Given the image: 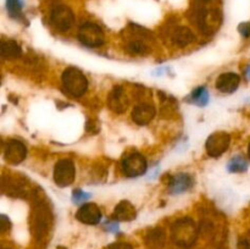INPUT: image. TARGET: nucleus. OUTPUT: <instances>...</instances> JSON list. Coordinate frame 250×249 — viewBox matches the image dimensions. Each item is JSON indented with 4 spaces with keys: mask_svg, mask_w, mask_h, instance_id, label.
Returning <instances> with one entry per match:
<instances>
[{
    "mask_svg": "<svg viewBox=\"0 0 250 249\" xmlns=\"http://www.w3.org/2000/svg\"><path fill=\"white\" fill-rule=\"evenodd\" d=\"M32 215V231L38 243H43L49 237L53 227V214L49 205L37 194Z\"/></svg>",
    "mask_w": 250,
    "mask_h": 249,
    "instance_id": "f257e3e1",
    "label": "nucleus"
},
{
    "mask_svg": "<svg viewBox=\"0 0 250 249\" xmlns=\"http://www.w3.org/2000/svg\"><path fill=\"white\" fill-rule=\"evenodd\" d=\"M199 233L198 225L190 217L176 220L171 226V239L177 246L189 248L195 243Z\"/></svg>",
    "mask_w": 250,
    "mask_h": 249,
    "instance_id": "f03ea898",
    "label": "nucleus"
},
{
    "mask_svg": "<svg viewBox=\"0 0 250 249\" xmlns=\"http://www.w3.org/2000/svg\"><path fill=\"white\" fill-rule=\"evenodd\" d=\"M62 85L66 93L75 98H80L87 92L88 80L80 68L71 66L63 71Z\"/></svg>",
    "mask_w": 250,
    "mask_h": 249,
    "instance_id": "7ed1b4c3",
    "label": "nucleus"
},
{
    "mask_svg": "<svg viewBox=\"0 0 250 249\" xmlns=\"http://www.w3.org/2000/svg\"><path fill=\"white\" fill-rule=\"evenodd\" d=\"M77 38L83 45L89 46V48H97L104 44L105 36L103 29L98 24L87 22L82 24L78 29Z\"/></svg>",
    "mask_w": 250,
    "mask_h": 249,
    "instance_id": "20e7f679",
    "label": "nucleus"
},
{
    "mask_svg": "<svg viewBox=\"0 0 250 249\" xmlns=\"http://www.w3.org/2000/svg\"><path fill=\"white\" fill-rule=\"evenodd\" d=\"M222 15L219 10L203 9L197 15V23L200 31L205 34H212L220 28Z\"/></svg>",
    "mask_w": 250,
    "mask_h": 249,
    "instance_id": "39448f33",
    "label": "nucleus"
},
{
    "mask_svg": "<svg viewBox=\"0 0 250 249\" xmlns=\"http://www.w3.org/2000/svg\"><path fill=\"white\" fill-rule=\"evenodd\" d=\"M76 177L75 164L70 159H62L56 163L54 167V181L59 187H68Z\"/></svg>",
    "mask_w": 250,
    "mask_h": 249,
    "instance_id": "423d86ee",
    "label": "nucleus"
},
{
    "mask_svg": "<svg viewBox=\"0 0 250 249\" xmlns=\"http://www.w3.org/2000/svg\"><path fill=\"white\" fill-rule=\"evenodd\" d=\"M122 171L127 177H138L146 173L148 168L146 159L139 153H131L124 158L121 163Z\"/></svg>",
    "mask_w": 250,
    "mask_h": 249,
    "instance_id": "0eeeda50",
    "label": "nucleus"
},
{
    "mask_svg": "<svg viewBox=\"0 0 250 249\" xmlns=\"http://www.w3.org/2000/svg\"><path fill=\"white\" fill-rule=\"evenodd\" d=\"M50 21L58 31L66 32L72 28L75 23V15L66 5H58L51 10Z\"/></svg>",
    "mask_w": 250,
    "mask_h": 249,
    "instance_id": "6e6552de",
    "label": "nucleus"
},
{
    "mask_svg": "<svg viewBox=\"0 0 250 249\" xmlns=\"http://www.w3.org/2000/svg\"><path fill=\"white\" fill-rule=\"evenodd\" d=\"M229 144H231V136L227 132L219 131L210 134L205 143V148L207 153L211 158H219L229 149Z\"/></svg>",
    "mask_w": 250,
    "mask_h": 249,
    "instance_id": "1a4fd4ad",
    "label": "nucleus"
},
{
    "mask_svg": "<svg viewBox=\"0 0 250 249\" xmlns=\"http://www.w3.org/2000/svg\"><path fill=\"white\" fill-rule=\"evenodd\" d=\"M27 148L21 141L17 139H11L5 144L4 149V158L6 163L10 165H19L26 159Z\"/></svg>",
    "mask_w": 250,
    "mask_h": 249,
    "instance_id": "9d476101",
    "label": "nucleus"
},
{
    "mask_svg": "<svg viewBox=\"0 0 250 249\" xmlns=\"http://www.w3.org/2000/svg\"><path fill=\"white\" fill-rule=\"evenodd\" d=\"M76 219L84 225H98L102 220V210L94 203H84L76 212Z\"/></svg>",
    "mask_w": 250,
    "mask_h": 249,
    "instance_id": "9b49d317",
    "label": "nucleus"
},
{
    "mask_svg": "<svg viewBox=\"0 0 250 249\" xmlns=\"http://www.w3.org/2000/svg\"><path fill=\"white\" fill-rule=\"evenodd\" d=\"M107 105L116 114H121V112L126 111V109L128 107V99H127L126 93H125L124 88L121 85H115L112 88L109 98H107Z\"/></svg>",
    "mask_w": 250,
    "mask_h": 249,
    "instance_id": "f8f14e48",
    "label": "nucleus"
},
{
    "mask_svg": "<svg viewBox=\"0 0 250 249\" xmlns=\"http://www.w3.org/2000/svg\"><path fill=\"white\" fill-rule=\"evenodd\" d=\"M156 110L154 105L146 104V103H142L134 106L133 111H132V120L136 122L139 126H146L151 120L155 117Z\"/></svg>",
    "mask_w": 250,
    "mask_h": 249,
    "instance_id": "ddd939ff",
    "label": "nucleus"
},
{
    "mask_svg": "<svg viewBox=\"0 0 250 249\" xmlns=\"http://www.w3.org/2000/svg\"><path fill=\"white\" fill-rule=\"evenodd\" d=\"M193 177L188 173H177L168 181V190L171 194H181L187 192L193 186Z\"/></svg>",
    "mask_w": 250,
    "mask_h": 249,
    "instance_id": "4468645a",
    "label": "nucleus"
},
{
    "mask_svg": "<svg viewBox=\"0 0 250 249\" xmlns=\"http://www.w3.org/2000/svg\"><path fill=\"white\" fill-rule=\"evenodd\" d=\"M241 83V77L234 72H226L219 76L216 80V88L221 93L231 94L236 92Z\"/></svg>",
    "mask_w": 250,
    "mask_h": 249,
    "instance_id": "2eb2a0df",
    "label": "nucleus"
},
{
    "mask_svg": "<svg viewBox=\"0 0 250 249\" xmlns=\"http://www.w3.org/2000/svg\"><path fill=\"white\" fill-rule=\"evenodd\" d=\"M112 216L116 221H132L137 217V211L131 203L127 200H122L115 207Z\"/></svg>",
    "mask_w": 250,
    "mask_h": 249,
    "instance_id": "dca6fc26",
    "label": "nucleus"
},
{
    "mask_svg": "<svg viewBox=\"0 0 250 249\" xmlns=\"http://www.w3.org/2000/svg\"><path fill=\"white\" fill-rule=\"evenodd\" d=\"M194 33L190 31L188 27L186 26H180L173 31L172 33V42L173 44L178 46H187L194 41Z\"/></svg>",
    "mask_w": 250,
    "mask_h": 249,
    "instance_id": "f3484780",
    "label": "nucleus"
},
{
    "mask_svg": "<svg viewBox=\"0 0 250 249\" xmlns=\"http://www.w3.org/2000/svg\"><path fill=\"white\" fill-rule=\"evenodd\" d=\"M166 236L161 228H154L148 232L146 237V243L151 249H161L165 246Z\"/></svg>",
    "mask_w": 250,
    "mask_h": 249,
    "instance_id": "a211bd4d",
    "label": "nucleus"
},
{
    "mask_svg": "<svg viewBox=\"0 0 250 249\" xmlns=\"http://www.w3.org/2000/svg\"><path fill=\"white\" fill-rule=\"evenodd\" d=\"M22 55V49L15 41L1 42V56L6 60H14Z\"/></svg>",
    "mask_w": 250,
    "mask_h": 249,
    "instance_id": "6ab92c4d",
    "label": "nucleus"
},
{
    "mask_svg": "<svg viewBox=\"0 0 250 249\" xmlns=\"http://www.w3.org/2000/svg\"><path fill=\"white\" fill-rule=\"evenodd\" d=\"M126 50L133 55H143L149 51V45L142 39H132L126 44Z\"/></svg>",
    "mask_w": 250,
    "mask_h": 249,
    "instance_id": "aec40b11",
    "label": "nucleus"
},
{
    "mask_svg": "<svg viewBox=\"0 0 250 249\" xmlns=\"http://www.w3.org/2000/svg\"><path fill=\"white\" fill-rule=\"evenodd\" d=\"M227 170L233 173L244 172L248 170V163L243 156H234L227 164Z\"/></svg>",
    "mask_w": 250,
    "mask_h": 249,
    "instance_id": "412c9836",
    "label": "nucleus"
},
{
    "mask_svg": "<svg viewBox=\"0 0 250 249\" xmlns=\"http://www.w3.org/2000/svg\"><path fill=\"white\" fill-rule=\"evenodd\" d=\"M209 90L207 87H198L192 93V100L198 106H205L209 103Z\"/></svg>",
    "mask_w": 250,
    "mask_h": 249,
    "instance_id": "4be33fe9",
    "label": "nucleus"
},
{
    "mask_svg": "<svg viewBox=\"0 0 250 249\" xmlns=\"http://www.w3.org/2000/svg\"><path fill=\"white\" fill-rule=\"evenodd\" d=\"M23 0H6V10L12 19H21Z\"/></svg>",
    "mask_w": 250,
    "mask_h": 249,
    "instance_id": "5701e85b",
    "label": "nucleus"
},
{
    "mask_svg": "<svg viewBox=\"0 0 250 249\" xmlns=\"http://www.w3.org/2000/svg\"><path fill=\"white\" fill-rule=\"evenodd\" d=\"M89 198H90V194H88V193L83 192V190H81V189L73 190V193H72V200L75 203L87 202Z\"/></svg>",
    "mask_w": 250,
    "mask_h": 249,
    "instance_id": "b1692460",
    "label": "nucleus"
},
{
    "mask_svg": "<svg viewBox=\"0 0 250 249\" xmlns=\"http://www.w3.org/2000/svg\"><path fill=\"white\" fill-rule=\"evenodd\" d=\"M238 248L239 249H250V231L246 236L242 237L238 242Z\"/></svg>",
    "mask_w": 250,
    "mask_h": 249,
    "instance_id": "393cba45",
    "label": "nucleus"
},
{
    "mask_svg": "<svg viewBox=\"0 0 250 249\" xmlns=\"http://www.w3.org/2000/svg\"><path fill=\"white\" fill-rule=\"evenodd\" d=\"M238 31L244 38H248L250 37V22H243L238 26Z\"/></svg>",
    "mask_w": 250,
    "mask_h": 249,
    "instance_id": "a878e982",
    "label": "nucleus"
},
{
    "mask_svg": "<svg viewBox=\"0 0 250 249\" xmlns=\"http://www.w3.org/2000/svg\"><path fill=\"white\" fill-rule=\"evenodd\" d=\"M106 249H133V247L126 242H116V243L110 244Z\"/></svg>",
    "mask_w": 250,
    "mask_h": 249,
    "instance_id": "bb28decb",
    "label": "nucleus"
},
{
    "mask_svg": "<svg viewBox=\"0 0 250 249\" xmlns=\"http://www.w3.org/2000/svg\"><path fill=\"white\" fill-rule=\"evenodd\" d=\"M0 225H1V232H6L7 229L11 228V222H10V220L5 215H1V222H0Z\"/></svg>",
    "mask_w": 250,
    "mask_h": 249,
    "instance_id": "cd10ccee",
    "label": "nucleus"
},
{
    "mask_svg": "<svg viewBox=\"0 0 250 249\" xmlns=\"http://www.w3.org/2000/svg\"><path fill=\"white\" fill-rule=\"evenodd\" d=\"M246 77L250 81V65L247 66V68H246Z\"/></svg>",
    "mask_w": 250,
    "mask_h": 249,
    "instance_id": "c85d7f7f",
    "label": "nucleus"
},
{
    "mask_svg": "<svg viewBox=\"0 0 250 249\" xmlns=\"http://www.w3.org/2000/svg\"><path fill=\"white\" fill-rule=\"evenodd\" d=\"M248 155H249V158H250V143H249V146H248Z\"/></svg>",
    "mask_w": 250,
    "mask_h": 249,
    "instance_id": "c756f323",
    "label": "nucleus"
}]
</instances>
